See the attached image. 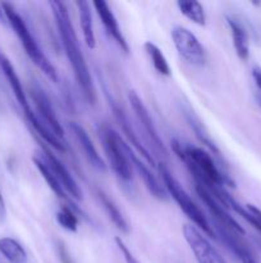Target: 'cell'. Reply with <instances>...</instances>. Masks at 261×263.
<instances>
[{
	"mask_svg": "<svg viewBox=\"0 0 261 263\" xmlns=\"http://www.w3.org/2000/svg\"><path fill=\"white\" fill-rule=\"evenodd\" d=\"M49 5H50L51 12H53L54 20H55L56 27H58L59 35L61 39V45H63L67 58H68L69 64L72 67L74 79H76L84 99L90 104H95L97 99L96 89H95L94 80L90 73L86 59H84L81 46H79L78 37H77L76 31H74L68 8H67L66 3L59 2V0H53V2L49 3Z\"/></svg>",
	"mask_w": 261,
	"mask_h": 263,
	"instance_id": "1",
	"label": "cell"
},
{
	"mask_svg": "<svg viewBox=\"0 0 261 263\" xmlns=\"http://www.w3.org/2000/svg\"><path fill=\"white\" fill-rule=\"evenodd\" d=\"M2 7L3 9H4L8 23H9L10 27L13 28V31L15 32L17 37L20 40V44H22L23 49H25L28 58L32 61V63L35 64L37 68L41 69V72H42L48 79H50L51 81L54 82L58 81V73H56L55 67L53 66V63L49 61V58L45 55L42 49L40 48V45H38V43L36 41V39L33 37L32 32H31L30 28L26 25L25 20L20 17L19 13H18L17 10L13 8V5L9 4V3H2Z\"/></svg>",
	"mask_w": 261,
	"mask_h": 263,
	"instance_id": "2",
	"label": "cell"
},
{
	"mask_svg": "<svg viewBox=\"0 0 261 263\" xmlns=\"http://www.w3.org/2000/svg\"><path fill=\"white\" fill-rule=\"evenodd\" d=\"M158 170L159 174H160L161 176V180H163V184L166 193L173 198L174 202H176L177 204H178V207L182 210V212H183L184 215L192 221V223H193L197 229H200L202 233L206 234L207 236L216 238L214 233V229H212V225L207 221L206 216L202 213V211L200 210L199 205L192 200V198L189 197L188 193L182 187V185L179 184L178 180L173 176L170 170H169L164 163L159 164Z\"/></svg>",
	"mask_w": 261,
	"mask_h": 263,
	"instance_id": "3",
	"label": "cell"
},
{
	"mask_svg": "<svg viewBox=\"0 0 261 263\" xmlns=\"http://www.w3.org/2000/svg\"><path fill=\"white\" fill-rule=\"evenodd\" d=\"M101 141L107 162L115 176L123 182L132 181V164L125 153V141L123 140L122 136L112 127H102Z\"/></svg>",
	"mask_w": 261,
	"mask_h": 263,
	"instance_id": "4",
	"label": "cell"
},
{
	"mask_svg": "<svg viewBox=\"0 0 261 263\" xmlns=\"http://www.w3.org/2000/svg\"><path fill=\"white\" fill-rule=\"evenodd\" d=\"M171 40L179 55L192 66H204L206 62V50L197 36L183 26L171 28Z\"/></svg>",
	"mask_w": 261,
	"mask_h": 263,
	"instance_id": "5",
	"label": "cell"
},
{
	"mask_svg": "<svg viewBox=\"0 0 261 263\" xmlns=\"http://www.w3.org/2000/svg\"><path fill=\"white\" fill-rule=\"evenodd\" d=\"M182 233L197 263H227L219 251L196 226L186 223Z\"/></svg>",
	"mask_w": 261,
	"mask_h": 263,
	"instance_id": "6",
	"label": "cell"
},
{
	"mask_svg": "<svg viewBox=\"0 0 261 263\" xmlns=\"http://www.w3.org/2000/svg\"><path fill=\"white\" fill-rule=\"evenodd\" d=\"M197 195H199L200 199L204 202V204L206 205L207 210L210 211V213L214 217V222L219 223V225L224 226L228 230L233 231L237 235H245V229L237 222V221L233 218V216H230V213L228 212V208H225L206 187L202 186L201 184H197L194 186Z\"/></svg>",
	"mask_w": 261,
	"mask_h": 263,
	"instance_id": "7",
	"label": "cell"
},
{
	"mask_svg": "<svg viewBox=\"0 0 261 263\" xmlns=\"http://www.w3.org/2000/svg\"><path fill=\"white\" fill-rule=\"evenodd\" d=\"M128 100H129L130 107H132L138 122H140L141 126L143 127V131L147 134V138L148 140L151 141V144H153L154 151H155L156 153L161 154L163 157L168 156V151H166L165 145H164L163 140H161L160 135H159L158 128H156L155 123H154L147 108L143 104V102L141 100V98L138 97L137 92L129 91V94H128Z\"/></svg>",
	"mask_w": 261,
	"mask_h": 263,
	"instance_id": "8",
	"label": "cell"
},
{
	"mask_svg": "<svg viewBox=\"0 0 261 263\" xmlns=\"http://www.w3.org/2000/svg\"><path fill=\"white\" fill-rule=\"evenodd\" d=\"M31 98H32L33 103L36 105V109L38 112V118L53 131L54 135L58 136L60 140H64V128L60 125L58 116H56L55 109H54L53 104H51L50 99L44 91L42 87L37 84H33L30 87Z\"/></svg>",
	"mask_w": 261,
	"mask_h": 263,
	"instance_id": "9",
	"label": "cell"
},
{
	"mask_svg": "<svg viewBox=\"0 0 261 263\" xmlns=\"http://www.w3.org/2000/svg\"><path fill=\"white\" fill-rule=\"evenodd\" d=\"M124 148L130 164H132L133 168L137 171V174L140 175V177L142 179L143 184H145L146 189L148 190V193H150V194L153 195L154 198H156L158 200L168 199V193H166L165 187H164V185H161V182L156 179L155 175L150 171L147 164H146L143 161H141V159L136 156V153L132 151L129 144L124 143Z\"/></svg>",
	"mask_w": 261,
	"mask_h": 263,
	"instance_id": "10",
	"label": "cell"
},
{
	"mask_svg": "<svg viewBox=\"0 0 261 263\" xmlns=\"http://www.w3.org/2000/svg\"><path fill=\"white\" fill-rule=\"evenodd\" d=\"M44 156H41L44 158V161L49 164V167L51 168V171L54 172V175L56 176V179L59 180L60 185L63 186L64 192L68 193L72 198H74L76 200L82 199V190L79 187V185L77 184V181L74 180V177L72 176L71 172L68 171V168L66 167V164L60 161L59 158H56L53 153H51L49 149H44L42 152Z\"/></svg>",
	"mask_w": 261,
	"mask_h": 263,
	"instance_id": "11",
	"label": "cell"
},
{
	"mask_svg": "<svg viewBox=\"0 0 261 263\" xmlns=\"http://www.w3.org/2000/svg\"><path fill=\"white\" fill-rule=\"evenodd\" d=\"M212 229H214L215 236L220 239V241L227 247L228 251L232 252L241 263H258L251 249L241 240L240 235L216 222H214Z\"/></svg>",
	"mask_w": 261,
	"mask_h": 263,
	"instance_id": "12",
	"label": "cell"
},
{
	"mask_svg": "<svg viewBox=\"0 0 261 263\" xmlns=\"http://www.w3.org/2000/svg\"><path fill=\"white\" fill-rule=\"evenodd\" d=\"M92 5H94L95 10H96L97 15H99L100 21H101L107 35L117 43V45L125 54L129 53V46H128L127 40H125L124 35H123L122 30L119 27V23H118L117 18H115L114 13H113L109 4L106 2H102V0H95L92 3Z\"/></svg>",
	"mask_w": 261,
	"mask_h": 263,
	"instance_id": "13",
	"label": "cell"
},
{
	"mask_svg": "<svg viewBox=\"0 0 261 263\" xmlns=\"http://www.w3.org/2000/svg\"><path fill=\"white\" fill-rule=\"evenodd\" d=\"M109 105L112 107V110H113V113H114L115 120H117V122L119 123L123 134H124L125 138H127L128 144H129L130 146H133V148L138 152V154L142 157V159L146 162V163L151 164V166H155V161H154V158L151 157L150 152H148L147 149L142 145L140 138H138V135L136 134L133 126L130 125L129 120H128V117H127V115L124 113V110H123L122 108H120L119 105H118L117 103L112 99V98H109Z\"/></svg>",
	"mask_w": 261,
	"mask_h": 263,
	"instance_id": "14",
	"label": "cell"
},
{
	"mask_svg": "<svg viewBox=\"0 0 261 263\" xmlns=\"http://www.w3.org/2000/svg\"><path fill=\"white\" fill-rule=\"evenodd\" d=\"M69 128H71L74 138L77 139V141H78L79 145H81L82 152H83L84 157H86V159L89 161V163L91 164L95 170H97V171H106V163H105L102 157L100 156L99 152H97L96 146H95L92 139L90 138L86 128L77 122H69Z\"/></svg>",
	"mask_w": 261,
	"mask_h": 263,
	"instance_id": "15",
	"label": "cell"
},
{
	"mask_svg": "<svg viewBox=\"0 0 261 263\" xmlns=\"http://www.w3.org/2000/svg\"><path fill=\"white\" fill-rule=\"evenodd\" d=\"M0 68H2L3 73H4L5 79H7L10 89H12L13 94H14L15 100H17L18 104L20 105V108H22L23 112H26L27 109H30L31 107H30V104H28L27 95H26L25 89H23V85H22V82H20L19 76H18L17 72H15L13 64L10 63L9 59H8L5 55H3L2 58H0Z\"/></svg>",
	"mask_w": 261,
	"mask_h": 263,
	"instance_id": "16",
	"label": "cell"
},
{
	"mask_svg": "<svg viewBox=\"0 0 261 263\" xmlns=\"http://www.w3.org/2000/svg\"><path fill=\"white\" fill-rule=\"evenodd\" d=\"M25 113V117L26 120H27V122L30 123L31 127L35 130V133L37 134L38 136H40L41 139H42L44 141H45L48 145H50L51 148L56 149V151L61 152V153H64V152H67V148H66V144H64L63 140H60V139L58 138L56 135H54L53 131L50 130V128L48 127V126L45 125V123L42 122V121L38 118V116L36 115L35 112H33L32 109H27Z\"/></svg>",
	"mask_w": 261,
	"mask_h": 263,
	"instance_id": "17",
	"label": "cell"
},
{
	"mask_svg": "<svg viewBox=\"0 0 261 263\" xmlns=\"http://www.w3.org/2000/svg\"><path fill=\"white\" fill-rule=\"evenodd\" d=\"M227 23L229 26L230 33H232L233 45H234L238 58L242 61H247L248 55H250V41H248V35L245 26L241 23V21L232 15H227Z\"/></svg>",
	"mask_w": 261,
	"mask_h": 263,
	"instance_id": "18",
	"label": "cell"
},
{
	"mask_svg": "<svg viewBox=\"0 0 261 263\" xmlns=\"http://www.w3.org/2000/svg\"><path fill=\"white\" fill-rule=\"evenodd\" d=\"M76 5L77 8H78L79 23H81L83 40L84 43H86L87 48L94 50V49L96 48V36H95L94 21H92V13L91 8H90V3L84 2V0H78V2H76Z\"/></svg>",
	"mask_w": 261,
	"mask_h": 263,
	"instance_id": "19",
	"label": "cell"
},
{
	"mask_svg": "<svg viewBox=\"0 0 261 263\" xmlns=\"http://www.w3.org/2000/svg\"><path fill=\"white\" fill-rule=\"evenodd\" d=\"M97 198H99L100 204H101L102 208H104L105 213H106L107 217L110 218V221L114 223L115 228L123 234L129 233V226H128V222L125 221L124 216L122 215L119 208L115 205V203L107 197V194H105L102 190H97Z\"/></svg>",
	"mask_w": 261,
	"mask_h": 263,
	"instance_id": "20",
	"label": "cell"
},
{
	"mask_svg": "<svg viewBox=\"0 0 261 263\" xmlns=\"http://www.w3.org/2000/svg\"><path fill=\"white\" fill-rule=\"evenodd\" d=\"M0 253L10 263H27V253L22 244L13 238H0Z\"/></svg>",
	"mask_w": 261,
	"mask_h": 263,
	"instance_id": "21",
	"label": "cell"
},
{
	"mask_svg": "<svg viewBox=\"0 0 261 263\" xmlns=\"http://www.w3.org/2000/svg\"><path fill=\"white\" fill-rule=\"evenodd\" d=\"M33 164L37 168V171L40 172V175L42 176V179L45 180V182L48 184V186L50 187L51 192L56 195L58 198H61V199H66L67 193L64 192L63 186L60 185L59 180L56 179V176L54 175V172L51 171V168L49 167V164L44 161V158L41 156H35L32 158Z\"/></svg>",
	"mask_w": 261,
	"mask_h": 263,
	"instance_id": "22",
	"label": "cell"
},
{
	"mask_svg": "<svg viewBox=\"0 0 261 263\" xmlns=\"http://www.w3.org/2000/svg\"><path fill=\"white\" fill-rule=\"evenodd\" d=\"M177 7H178L179 12L191 22L199 26L206 25V13H205L201 3L196 2V0H179L177 2Z\"/></svg>",
	"mask_w": 261,
	"mask_h": 263,
	"instance_id": "23",
	"label": "cell"
},
{
	"mask_svg": "<svg viewBox=\"0 0 261 263\" xmlns=\"http://www.w3.org/2000/svg\"><path fill=\"white\" fill-rule=\"evenodd\" d=\"M186 118L187 121H188V125L191 126V128L193 130L196 138L200 140V143L204 144V145L206 146L209 151H211L214 154H217V156H219V149H217V146L215 145L212 139L210 138L209 133H207V130L205 128V126L202 125L201 120H200V118L189 109L186 110Z\"/></svg>",
	"mask_w": 261,
	"mask_h": 263,
	"instance_id": "24",
	"label": "cell"
},
{
	"mask_svg": "<svg viewBox=\"0 0 261 263\" xmlns=\"http://www.w3.org/2000/svg\"><path fill=\"white\" fill-rule=\"evenodd\" d=\"M145 51L148 55V58H150L151 63H153L154 69H155L158 73L163 74V76H170V66H169L168 61H166L165 55H164V53L161 51V49L159 48L156 44L151 43V41H146Z\"/></svg>",
	"mask_w": 261,
	"mask_h": 263,
	"instance_id": "25",
	"label": "cell"
},
{
	"mask_svg": "<svg viewBox=\"0 0 261 263\" xmlns=\"http://www.w3.org/2000/svg\"><path fill=\"white\" fill-rule=\"evenodd\" d=\"M56 222L67 231L71 233H76L78 230V217L74 213L73 208L72 207H61L60 210L56 212Z\"/></svg>",
	"mask_w": 261,
	"mask_h": 263,
	"instance_id": "26",
	"label": "cell"
},
{
	"mask_svg": "<svg viewBox=\"0 0 261 263\" xmlns=\"http://www.w3.org/2000/svg\"><path fill=\"white\" fill-rule=\"evenodd\" d=\"M115 244H117L118 249H119L120 253H122L125 263H140L137 261V258L133 256V253L130 252V249L125 246V243L119 238V236H117V238H115Z\"/></svg>",
	"mask_w": 261,
	"mask_h": 263,
	"instance_id": "27",
	"label": "cell"
},
{
	"mask_svg": "<svg viewBox=\"0 0 261 263\" xmlns=\"http://www.w3.org/2000/svg\"><path fill=\"white\" fill-rule=\"evenodd\" d=\"M246 208H247V211L252 215L253 220H255L256 230L261 234V211L253 204H246Z\"/></svg>",
	"mask_w": 261,
	"mask_h": 263,
	"instance_id": "28",
	"label": "cell"
},
{
	"mask_svg": "<svg viewBox=\"0 0 261 263\" xmlns=\"http://www.w3.org/2000/svg\"><path fill=\"white\" fill-rule=\"evenodd\" d=\"M252 77L255 80V84L261 90V67L255 66L252 68Z\"/></svg>",
	"mask_w": 261,
	"mask_h": 263,
	"instance_id": "29",
	"label": "cell"
},
{
	"mask_svg": "<svg viewBox=\"0 0 261 263\" xmlns=\"http://www.w3.org/2000/svg\"><path fill=\"white\" fill-rule=\"evenodd\" d=\"M59 256H60V259L63 263H72L71 261V256H69V253L67 252L66 247L64 246H59Z\"/></svg>",
	"mask_w": 261,
	"mask_h": 263,
	"instance_id": "30",
	"label": "cell"
},
{
	"mask_svg": "<svg viewBox=\"0 0 261 263\" xmlns=\"http://www.w3.org/2000/svg\"><path fill=\"white\" fill-rule=\"evenodd\" d=\"M7 218V207H5L4 198H3L2 193H0V223L4 222Z\"/></svg>",
	"mask_w": 261,
	"mask_h": 263,
	"instance_id": "31",
	"label": "cell"
},
{
	"mask_svg": "<svg viewBox=\"0 0 261 263\" xmlns=\"http://www.w3.org/2000/svg\"><path fill=\"white\" fill-rule=\"evenodd\" d=\"M0 22L2 23H7L8 21H7V17H5V13H4V9H3V7H2V3H0Z\"/></svg>",
	"mask_w": 261,
	"mask_h": 263,
	"instance_id": "32",
	"label": "cell"
},
{
	"mask_svg": "<svg viewBox=\"0 0 261 263\" xmlns=\"http://www.w3.org/2000/svg\"><path fill=\"white\" fill-rule=\"evenodd\" d=\"M256 102H257V105L261 108V95H257L256 97Z\"/></svg>",
	"mask_w": 261,
	"mask_h": 263,
	"instance_id": "33",
	"label": "cell"
},
{
	"mask_svg": "<svg viewBox=\"0 0 261 263\" xmlns=\"http://www.w3.org/2000/svg\"><path fill=\"white\" fill-rule=\"evenodd\" d=\"M260 247H261V244H260Z\"/></svg>",
	"mask_w": 261,
	"mask_h": 263,
	"instance_id": "34",
	"label": "cell"
}]
</instances>
